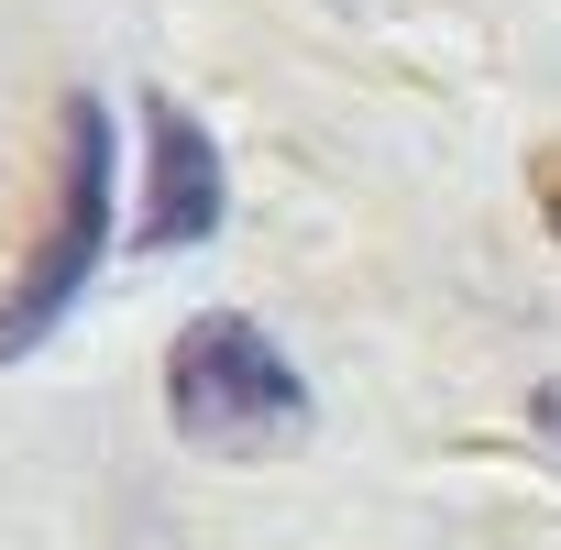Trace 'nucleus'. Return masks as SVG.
<instances>
[{
	"label": "nucleus",
	"instance_id": "nucleus-1",
	"mask_svg": "<svg viewBox=\"0 0 561 550\" xmlns=\"http://www.w3.org/2000/svg\"><path fill=\"white\" fill-rule=\"evenodd\" d=\"M165 419L209 462H275L309 440V386L242 309H198L165 342Z\"/></svg>",
	"mask_w": 561,
	"mask_h": 550
},
{
	"label": "nucleus",
	"instance_id": "nucleus-2",
	"mask_svg": "<svg viewBox=\"0 0 561 550\" xmlns=\"http://www.w3.org/2000/svg\"><path fill=\"white\" fill-rule=\"evenodd\" d=\"M111 253V111L78 89L56 111V198H45V231L23 253V275L0 287V364H23L78 298H89V275Z\"/></svg>",
	"mask_w": 561,
	"mask_h": 550
},
{
	"label": "nucleus",
	"instance_id": "nucleus-3",
	"mask_svg": "<svg viewBox=\"0 0 561 550\" xmlns=\"http://www.w3.org/2000/svg\"><path fill=\"white\" fill-rule=\"evenodd\" d=\"M144 144H154V176H144V242H154V253L209 242V231H220V144H209L176 100H144Z\"/></svg>",
	"mask_w": 561,
	"mask_h": 550
},
{
	"label": "nucleus",
	"instance_id": "nucleus-4",
	"mask_svg": "<svg viewBox=\"0 0 561 550\" xmlns=\"http://www.w3.org/2000/svg\"><path fill=\"white\" fill-rule=\"evenodd\" d=\"M528 187H539V220H550V242H561V144L528 154Z\"/></svg>",
	"mask_w": 561,
	"mask_h": 550
}]
</instances>
